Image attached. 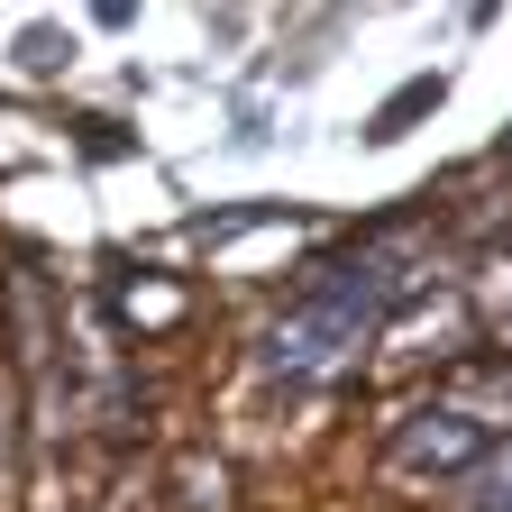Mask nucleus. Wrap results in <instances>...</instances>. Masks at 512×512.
<instances>
[{
  "label": "nucleus",
  "instance_id": "4",
  "mask_svg": "<svg viewBox=\"0 0 512 512\" xmlns=\"http://www.w3.org/2000/svg\"><path fill=\"white\" fill-rule=\"evenodd\" d=\"M467 503L476 512H512V439H494L485 458L467 467Z\"/></svg>",
  "mask_w": 512,
  "mask_h": 512
},
{
  "label": "nucleus",
  "instance_id": "6",
  "mask_svg": "<svg viewBox=\"0 0 512 512\" xmlns=\"http://www.w3.org/2000/svg\"><path fill=\"white\" fill-rule=\"evenodd\" d=\"M92 19L101 28H128V19H138V0H92Z\"/></svg>",
  "mask_w": 512,
  "mask_h": 512
},
{
  "label": "nucleus",
  "instance_id": "2",
  "mask_svg": "<svg viewBox=\"0 0 512 512\" xmlns=\"http://www.w3.org/2000/svg\"><path fill=\"white\" fill-rule=\"evenodd\" d=\"M485 421L467 412V403H439V412H421V421H403V439H394V467L403 476H467L476 458H485Z\"/></svg>",
  "mask_w": 512,
  "mask_h": 512
},
{
  "label": "nucleus",
  "instance_id": "3",
  "mask_svg": "<svg viewBox=\"0 0 512 512\" xmlns=\"http://www.w3.org/2000/svg\"><path fill=\"white\" fill-rule=\"evenodd\" d=\"M439 101H448V74H421L412 92H394V101H384V110L366 119V138H375V147H384V138H403V128H412V119H430Z\"/></svg>",
  "mask_w": 512,
  "mask_h": 512
},
{
  "label": "nucleus",
  "instance_id": "5",
  "mask_svg": "<svg viewBox=\"0 0 512 512\" xmlns=\"http://www.w3.org/2000/svg\"><path fill=\"white\" fill-rule=\"evenodd\" d=\"M74 138H92V156H128V128L119 119H74Z\"/></svg>",
  "mask_w": 512,
  "mask_h": 512
},
{
  "label": "nucleus",
  "instance_id": "1",
  "mask_svg": "<svg viewBox=\"0 0 512 512\" xmlns=\"http://www.w3.org/2000/svg\"><path fill=\"white\" fill-rule=\"evenodd\" d=\"M384 302H394V256H375V247H339V256H320V266L293 284V302L275 311V330H266V375L284 384V394H320V384H339L357 366V348L375 339V320Z\"/></svg>",
  "mask_w": 512,
  "mask_h": 512
}]
</instances>
